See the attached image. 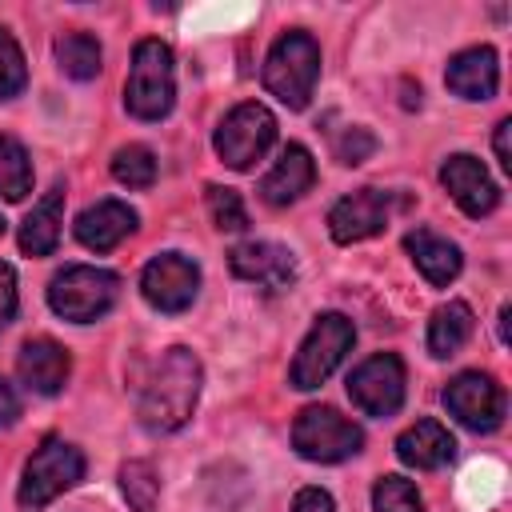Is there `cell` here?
<instances>
[{
    "instance_id": "obj_14",
    "label": "cell",
    "mask_w": 512,
    "mask_h": 512,
    "mask_svg": "<svg viewBox=\"0 0 512 512\" xmlns=\"http://www.w3.org/2000/svg\"><path fill=\"white\" fill-rule=\"evenodd\" d=\"M228 264L240 280L256 284V288H268V292H280L296 280V260L284 244H272V240H248V244H236L228 252Z\"/></svg>"
},
{
    "instance_id": "obj_7",
    "label": "cell",
    "mask_w": 512,
    "mask_h": 512,
    "mask_svg": "<svg viewBox=\"0 0 512 512\" xmlns=\"http://www.w3.org/2000/svg\"><path fill=\"white\" fill-rule=\"evenodd\" d=\"M292 448L312 464H340L364 448V432L336 408L308 404L292 424Z\"/></svg>"
},
{
    "instance_id": "obj_3",
    "label": "cell",
    "mask_w": 512,
    "mask_h": 512,
    "mask_svg": "<svg viewBox=\"0 0 512 512\" xmlns=\"http://www.w3.org/2000/svg\"><path fill=\"white\" fill-rule=\"evenodd\" d=\"M176 104V68H172V48L156 36L140 40L132 48L128 80H124V108L136 120H164Z\"/></svg>"
},
{
    "instance_id": "obj_35",
    "label": "cell",
    "mask_w": 512,
    "mask_h": 512,
    "mask_svg": "<svg viewBox=\"0 0 512 512\" xmlns=\"http://www.w3.org/2000/svg\"><path fill=\"white\" fill-rule=\"evenodd\" d=\"M508 316H512V308L504 304V308H500V340H504V344H508Z\"/></svg>"
},
{
    "instance_id": "obj_11",
    "label": "cell",
    "mask_w": 512,
    "mask_h": 512,
    "mask_svg": "<svg viewBox=\"0 0 512 512\" xmlns=\"http://www.w3.org/2000/svg\"><path fill=\"white\" fill-rule=\"evenodd\" d=\"M444 408L468 432H496L504 424V388L488 372H460L444 388Z\"/></svg>"
},
{
    "instance_id": "obj_9",
    "label": "cell",
    "mask_w": 512,
    "mask_h": 512,
    "mask_svg": "<svg viewBox=\"0 0 512 512\" xmlns=\"http://www.w3.org/2000/svg\"><path fill=\"white\" fill-rule=\"evenodd\" d=\"M404 360L396 352H376L348 376V396L364 416H396L404 404Z\"/></svg>"
},
{
    "instance_id": "obj_32",
    "label": "cell",
    "mask_w": 512,
    "mask_h": 512,
    "mask_svg": "<svg viewBox=\"0 0 512 512\" xmlns=\"http://www.w3.org/2000/svg\"><path fill=\"white\" fill-rule=\"evenodd\" d=\"M292 512H336V504L324 488H300L292 500Z\"/></svg>"
},
{
    "instance_id": "obj_36",
    "label": "cell",
    "mask_w": 512,
    "mask_h": 512,
    "mask_svg": "<svg viewBox=\"0 0 512 512\" xmlns=\"http://www.w3.org/2000/svg\"><path fill=\"white\" fill-rule=\"evenodd\" d=\"M4 232H8V224H4V216H0V236H4Z\"/></svg>"
},
{
    "instance_id": "obj_18",
    "label": "cell",
    "mask_w": 512,
    "mask_h": 512,
    "mask_svg": "<svg viewBox=\"0 0 512 512\" xmlns=\"http://www.w3.org/2000/svg\"><path fill=\"white\" fill-rule=\"evenodd\" d=\"M136 220V208H128L124 200H100L76 216V240L92 252H112L124 236L136 232Z\"/></svg>"
},
{
    "instance_id": "obj_34",
    "label": "cell",
    "mask_w": 512,
    "mask_h": 512,
    "mask_svg": "<svg viewBox=\"0 0 512 512\" xmlns=\"http://www.w3.org/2000/svg\"><path fill=\"white\" fill-rule=\"evenodd\" d=\"M508 136H512V120L504 116L496 124V136H492V148H496V160H500L504 172H512V144H508Z\"/></svg>"
},
{
    "instance_id": "obj_6",
    "label": "cell",
    "mask_w": 512,
    "mask_h": 512,
    "mask_svg": "<svg viewBox=\"0 0 512 512\" xmlns=\"http://www.w3.org/2000/svg\"><path fill=\"white\" fill-rule=\"evenodd\" d=\"M84 480V452L60 436H48L24 464V476H20V504L24 508H44L52 504L60 492H68L72 484Z\"/></svg>"
},
{
    "instance_id": "obj_22",
    "label": "cell",
    "mask_w": 512,
    "mask_h": 512,
    "mask_svg": "<svg viewBox=\"0 0 512 512\" xmlns=\"http://www.w3.org/2000/svg\"><path fill=\"white\" fill-rule=\"evenodd\" d=\"M472 328H476V316H472V308H468L464 300L440 304V308L432 312V320H428V352H432L436 360L456 356V352L468 344Z\"/></svg>"
},
{
    "instance_id": "obj_17",
    "label": "cell",
    "mask_w": 512,
    "mask_h": 512,
    "mask_svg": "<svg viewBox=\"0 0 512 512\" xmlns=\"http://www.w3.org/2000/svg\"><path fill=\"white\" fill-rule=\"evenodd\" d=\"M312 184H316L312 152L304 144H288L280 152V160L272 164V172L260 180V200L272 208H284V204H296Z\"/></svg>"
},
{
    "instance_id": "obj_29",
    "label": "cell",
    "mask_w": 512,
    "mask_h": 512,
    "mask_svg": "<svg viewBox=\"0 0 512 512\" xmlns=\"http://www.w3.org/2000/svg\"><path fill=\"white\" fill-rule=\"evenodd\" d=\"M28 84V64H24V52L20 44L12 40L8 28H0V100H12L20 96Z\"/></svg>"
},
{
    "instance_id": "obj_27",
    "label": "cell",
    "mask_w": 512,
    "mask_h": 512,
    "mask_svg": "<svg viewBox=\"0 0 512 512\" xmlns=\"http://www.w3.org/2000/svg\"><path fill=\"white\" fill-rule=\"evenodd\" d=\"M372 512H424V500H420L412 480L388 472L372 488Z\"/></svg>"
},
{
    "instance_id": "obj_8",
    "label": "cell",
    "mask_w": 512,
    "mask_h": 512,
    "mask_svg": "<svg viewBox=\"0 0 512 512\" xmlns=\"http://www.w3.org/2000/svg\"><path fill=\"white\" fill-rule=\"evenodd\" d=\"M272 144H276V116H272L264 104H256V100L236 104V108L220 120L216 136H212L216 156H220L228 168H236V172H248Z\"/></svg>"
},
{
    "instance_id": "obj_19",
    "label": "cell",
    "mask_w": 512,
    "mask_h": 512,
    "mask_svg": "<svg viewBox=\"0 0 512 512\" xmlns=\"http://www.w3.org/2000/svg\"><path fill=\"white\" fill-rule=\"evenodd\" d=\"M396 456L416 472H436L456 456V440L440 420H416L396 436Z\"/></svg>"
},
{
    "instance_id": "obj_30",
    "label": "cell",
    "mask_w": 512,
    "mask_h": 512,
    "mask_svg": "<svg viewBox=\"0 0 512 512\" xmlns=\"http://www.w3.org/2000/svg\"><path fill=\"white\" fill-rule=\"evenodd\" d=\"M332 152H336V160L340 164H364L372 152H376V136L368 132V128H344L336 140H332Z\"/></svg>"
},
{
    "instance_id": "obj_33",
    "label": "cell",
    "mask_w": 512,
    "mask_h": 512,
    "mask_svg": "<svg viewBox=\"0 0 512 512\" xmlns=\"http://www.w3.org/2000/svg\"><path fill=\"white\" fill-rule=\"evenodd\" d=\"M20 420V392L0 376V428H12Z\"/></svg>"
},
{
    "instance_id": "obj_23",
    "label": "cell",
    "mask_w": 512,
    "mask_h": 512,
    "mask_svg": "<svg viewBox=\"0 0 512 512\" xmlns=\"http://www.w3.org/2000/svg\"><path fill=\"white\" fill-rule=\"evenodd\" d=\"M52 52H56L60 72L72 76V80H92V76L100 72V60H104L100 40H96L92 32H64Z\"/></svg>"
},
{
    "instance_id": "obj_4",
    "label": "cell",
    "mask_w": 512,
    "mask_h": 512,
    "mask_svg": "<svg viewBox=\"0 0 512 512\" xmlns=\"http://www.w3.org/2000/svg\"><path fill=\"white\" fill-rule=\"evenodd\" d=\"M116 296H120V276L108 268H92V264H68L48 284L52 312L60 320H72V324L100 320L116 304Z\"/></svg>"
},
{
    "instance_id": "obj_15",
    "label": "cell",
    "mask_w": 512,
    "mask_h": 512,
    "mask_svg": "<svg viewBox=\"0 0 512 512\" xmlns=\"http://www.w3.org/2000/svg\"><path fill=\"white\" fill-rule=\"evenodd\" d=\"M444 84L460 100H492L496 88H500V60H496V52L488 44L456 52L448 60V68H444Z\"/></svg>"
},
{
    "instance_id": "obj_16",
    "label": "cell",
    "mask_w": 512,
    "mask_h": 512,
    "mask_svg": "<svg viewBox=\"0 0 512 512\" xmlns=\"http://www.w3.org/2000/svg\"><path fill=\"white\" fill-rule=\"evenodd\" d=\"M16 372H20V380H24L28 392L56 396L64 388L68 372H72V360H68V352L56 340L36 336V340H24V348L16 356Z\"/></svg>"
},
{
    "instance_id": "obj_24",
    "label": "cell",
    "mask_w": 512,
    "mask_h": 512,
    "mask_svg": "<svg viewBox=\"0 0 512 512\" xmlns=\"http://www.w3.org/2000/svg\"><path fill=\"white\" fill-rule=\"evenodd\" d=\"M32 192V160L20 140L0 136V200H24Z\"/></svg>"
},
{
    "instance_id": "obj_28",
    "label": "cell",
    "mask_w": 512,
    "mask_h": 512,
    "mask_svg": "<svg viewBox=\"0 0 512 512\" xmlns=\"http://www.w3.org/2000/svg\"><path fill=\"white\" fill-rule=\"evenodd\" d=\"M208 216L220 232H244L248 228V212H244V200L236 188H224V184H208Z\"/></svg>"
},
{
    "instance_id": "obj_25",
    "label": "cell",
    "mask_w": 512,
    "mask_h": 512,
    "mask_svg": "<svg viewBox=\"0 0 512 512\" xmlns=\"http://www.w3.org/2000/svg\"><path fill=\"white\" fill-rule=\"evenodd\" d=\"M120 492L128 500L132 512H156V500H160V476L148 460H128L120 468Z\"/></svg>"
},
{
    "instance_id": "obj_12",
    "label": "cell",
    "mask_w": 512,
    "mask_h": 512,
    "mask_svg": "<svg viewBox=\"0 0 512 512\" xmlns=\"http://www.w3.org/2000/svg\"><path fill=\"white\" fill-rule=\"evenodd\" d=\"M392 220V192L384 188H356L328 212V232L336 244H356L376 232H384Z\"/></svg>"
},
{
    "instance_id": "obj_2",
    "label": "cell",
    "mask_w": 512,
    "mask_h": 512,
    "mask_svg": "<svg viewBox=\"0 0 512 512\" xmlns=\"http://www.w3.org/2000/svg\"><path fill=\"white\" fill-rule=\"evenodd\" d=\"M320 80V44L312 40V32L292 28L284 32L272 52L264 56V88L292 112L308 108L312 92Z\"/></svg>"
},
{
    "instance_id": "obj_31",
    "label": "cell",
    "mask_w": 512,
    "mask_h": 512,
    "mask_svg": "<svg viewBox=\"0 0 512 512\" xmlns=\"http://www.w3.org/2000/svg\"><path fill=\"white\" fill-rule=\"evenodd\" d=\"M16 316V272L12 264H0V332L12 324Z\"/></svg>"
},
{
    "instance_id": "obj_13",
    "label": "cell",
    "mask_w": 512,
    "mask_h": 512,
    "mask_svg": "<svg viewBox=\"0 0 512 512\" xmlns=\"http://www.w3.org/2000/svg\"><path fill=\"white\" fill-rule=\"evenodd\" d=\"M440 184H444V192L460 204V212L472 216V220L488 216V212L500 204L496 180H492L488 168H484L476 156H468V152H456V156H448V160L440 164Z\"/></svg>"
},
{
    "instance_id": "obj_1",
    "label": "cell",
    "mask_w": 512,
    "mask_h": 512,
    "mask_svg": "<svg viewBox=\"0 0 512 512\" xmlns=\"http://www.w3.org/2000/svg\"><path fill=\"white\" fill-rule=\"evenodd\" d=\"M200 384H204V368L196 360L192 348H168L148 380L140 384V400H136V416L148 432H176L188 424L196 400H200Z\"/></svg>"
},
{
    "instance_id": "obj_26",
    "label": "cell",
    "mask_w": 512,
    "mask_h": 512,
    "mask_svg": "<svg viewBox=\"0 0 512 512\" xmlns=\"http://www.w3.org/2000/svg\"><path fill=\"white\" fill-rule=\"evenodd\" d=\"M112 176L124 188H152L156 184V156L144 144H124L112 152Z\"/></svg>"
},
{
    "instance_id": "obj_10",
    "label": "cell",
    "mask_w": 512,
    "mask_h": 512,
    "mask_svg": "<svg viewBox=\"0 0 512 512\" xmlns=\"http://www.w3.org/2000/svg\"><path fill=\"white\" fill-rule=\"evenodd\" d=\"M140 292L156 312H184L200 292V264L184 252H160L140 272Z\"/></svg>"
},
{
    "instance_id": "obj_20",
    "label": "cell",
    "mask_w": 512,
    "mask_h": 512,
    "mask_svg": "<svg viewBox=\"0 0 512 512\" xmlns=\"http://www.w3.org/2000/svg\"><path fill=\"white\" fill-rule=\"evenodd\" d=\"M404 248H408V256H412V264L424 272V280L436 284V288H448V284L460 276V268H464L460 248H456L448 236L432 232V228H412V232L404 236Z\"/></svg>"
},
{
    "instance_id": "obj_5",
    "label": "cell",
    "mask_w": 512,
    "mask_h": 512,
    "mask_svg": "<svg viewBox=\"0 0 512 512\" xmlns=\"http://www.w3.org/2000/svg\"><path fill=\"white\" fill-rule=\"evenodd\" d=\"M352 340H356V328H352V320L344 312L316 316V324L308 328V336H304V344H300V352H296V360L288 368V384L300 388V392L320 388L340 368V360L348 356Z\"/></svg>"
},
{
    "instance_id": "obj_21",
    "label": "cell",
    "mask_w": 512,
    "mask_h": 512,
    "mask_svg": "<svg viewBox=\"0 0 512 512\" xmlns=\"http://www.w3.org/2000/svg\"><path fill=\"white\" fill-rule=\"evenodd\" d=\"M60 208H64V184H56L20 224V252L24 256H52L60 240Z\"/></svg>"
}]
</instances>
